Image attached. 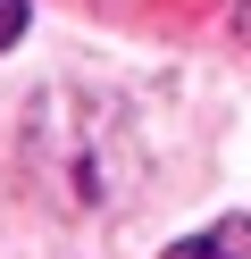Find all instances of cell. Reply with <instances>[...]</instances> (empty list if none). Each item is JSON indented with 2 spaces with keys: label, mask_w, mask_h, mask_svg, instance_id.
<instances>
[{
  "label": "cell",
  "mask_w": 251,
  "mask_h": 259,
  "mask_svg": "<svg viewBox=\"0 0 251 259\" xmlns=\"http://www.w3.org/2000/svg\"><path fill=\"white\" fill-rule=\"evenodd\" d=\"M25 17H33L25 0H0V51H9V42H17V34H25Z\"/></svg>",
  "instance_id": "2"
},
{
  "label": "cell",
  "mask_w": 251,
  "mask_h": 259,
  "mask_svg": "<svg viewBox=\"0 0 251 259\" xmlns=\"http://www.w3.org/2000/svg\"><path fill=\"white\" fill-rule=\"evenodd\" d=\"M243 25H251V17H243Z\"/></svg>",
  "instance_id": "3"
},
{
  "label": "cell",
  "mask_w": 251,
  "mask_h": 259,
  "mask_svg": "<svg viewBox=\"0 0 251 259\" xmlns=\"http://www.w3.org/2000/svg\"><path fill=\"white\" fill-rule=\"evenodd\" d=\"M243 251H251V218H218L201 234H184L167 259H243Z\"/></svg>",
  "instance_id": "1"
}]
</instances>
